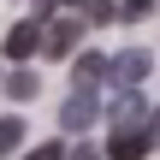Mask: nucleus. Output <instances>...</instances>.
<instances>
[{
    "label": "nucleus",
    "instance_id": "ddd939ff",
    "mask_svg": "<svg viewBox=\"0 0 160 160\" xmlns=\"http://www.w3.org/2000/svg\"><path fill=\"white\" fill-rule=\"evenodd\" d=\"M65 160H101V148H89V142H77V148H65Z\"/></svg>",
    "mask_w": 160,
    "mask_h": 160
},
{
    "label": "nucleus",
    "instance_id": "f257e3e1",
    "mask_svg": "<svg viewBox=\"0 0 160 160\" xmlns=\"http://www.w3.org/2000/svg\"><path fill=\"white\" fill-rule=\"evenodd\" d=\"M148 71H154V53H148V48H125V53H113V59H107V77H113L119 89H137Z\"/></svg>",
    "mask_w": 160,
    "mask_h": 160
},
{
    "label": "nucleus",
    "instance_id": "9b49d317",
    "mask_svg": "<svg viewBox=\"0 0 160 160\" xmlns=\"http://www.w3.org/2000/svg\"><path fill=\"white\" fill-rule=\"evenodd\" d=\"M113 18H119L113 0H89V24H113Z\"/></svg>",
    "mask_w": 160,
    "mask_h": 160
},
{
    "label": "nucleus",
    "instance_id": "4468645a",
    "mask_svg": "<svg viewBox=\"0 0 160 160\" xmlns=\"http://www.w3.org/2000/svg\"><path fill=\"white\" fill-rule=\"evenodd\" d=\"M148 142H154V148H160V107H154V113H148Z\"/></svg>",
    "mask_w": 160,
    "mask_h": 160
},
{
    "label": "nucleus",
    "instance_id": "f8f14e48",
    "mask_svg": "<svg viewBox=\"0 0 160 160\" xmlns=\"http://www.w3.org/2000/svg\"><path fill=\"white\" fill-rule=\"evenodd\" d=\"M24 160H65V148H59V142H42V148H30Z\"/></svg>",
    "mask_w": 160,
    "mask_h": 160
},
{
    "label": "nucleus",
    "instance_id": "9d476101",
    "mask_svg": "<svg viewBox=\"0 0 160 160\" xmlns=\"http://www.w3.org/2000/svg\"><path fill=\"white\" fill-rule=\"evenodd\" d=\"M119 18H125V24H142V18H154V0H125Z\"/></svg>",
    "mask_w": 160,
    "mask_h": 160
},
{
    "label": "nucleus",
    "instance_id": "0eeeda50",
    "mask_svg": "<svg viewBox=\"0 0 160 160\" xmlns=\"http://www.w3.org/2000/svg\"><path fill=\"white\" fill-rule=\"evenodd\" d=\"M18 142H24V119H18V113H6V119H0V160L18 154Z\"/></svg>",
    "mask_w": 160,
    "mask_h": 160
},
{
    "label": "nucleus",
    "instance_id": "f03ea898",
    "mask_svg": "<svg viewBox=\"0 0 160 160\" xmlns=\"http://www.w3.org/2000/svg\"><path fill=\"white\" fill-rule=\"evenodd\" d=\"M77 42H83V24L77 18H53V24H42V48L59 59V53H77Z\"/></svg>",
    "mask_w": 160,
    "mask_h": 160
},
{
    "label": "nucleus",
    "instance_id": "39448f33",
    "mask_svg": "<svg viewBox=\"0 0 160 160\" xmlns=\"http://www.w3.org/2000/svg\"><path fill=\"white\" fill-rule=\"evenodd\" d=\"M36 48H42V24H30V18H24V24H12V30H6V53H12V59H30Z\"/></svg>",
    "mask_w": 160,
    "mask_h": 160
},
{
    "label": "nucleus",
    "instance_id": "6e6552de",
    "mask_svg": "<svg viewBox=\"0 0 160 160\" xmlns=\"http://www.w3.org/2000/svg\"><path fill=\"white\" fill-rule=\"evenodd\" d=\"M36 89H42V83H36L30 71H12V77H6V95H12V101H30Z\"/></svg>",
    "mask_w": 160,
    "mask_h": 160
},
{
    "label": "nucleus",
    "instance_id": "423d86ee",
    "mask_svg": "<svg viewBox=\"0 0 160 160\" xmlns=\"http://www.w3.org/2000/svg\"><path fill=\"white\" fill-rule=\"evenodd\" d=\"M59 125H65V131L95 125V95H71V101H65V113H59Z\"/></svg>",
    "mask_w": 160,
    "mask_h": 160
},
{
    "label": "nucleus",
    "instance_id": "1a4fd4ad",
    "mask_svg": "<svg viewBox=\"0 0 160 160\" xmlns=\"http://www.w3.org/2000/svg\"><path fill=\"white\" fill-rule=\"evenodd\" d=\"M107 119H125V125H131V119H142V101H137V95L125 89V95H119V101L107 107Z\"/></svg>",
    "mask_w": 160,
    "mask_h": 160
},
{
    "label": "nucleus",
    "instance_id": "20e7f679",
    "mask_svg": "<svg viewBox=\"0 0 160 160\" xmlns=\"http://www.w3.org/2000/svg\"><path fill=\"white\" fill-rule=\"evenodd\" d=\"M107 77V53H77V65H71V83H77V95H95V83Z\"/></svg>",
    "mask_w": 160,
    "mask_h": 160
},
{
    "label": "nucleus",
    "instance_id": "2eb2a0df",
    "mask_svg": "<svg viewBox=\"0 0 160 160\" xmlns=\"http://www.w3.org/2000/svg\"><path fill=\"white\" fill-rule=\"evenodd\" d=\"M53 6H59V0H53ZM65 6H71V0H65Z\"/></svg>",
    "mask_w": 160,
    "mask_h": 160
},
{
    "label": "nucleus",
    "instance_id": "7ed1b4c3",
    "mask_svg": "<svg viewBox=\"0 0 160 160\" xmlns=\"http://www.w3.org/2000/svg\"><path fill=\"white\" fill-rule=\"evenodd\" d=\"M148 148H154V142H148V125H125V131H113L107 160H142Z\"/></svg>",
    "mask_w": 160,
    "mask_h": 160
}]
</instances>
